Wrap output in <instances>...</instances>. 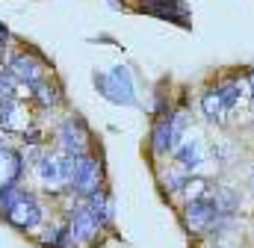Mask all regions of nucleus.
<instances>
[{
    "instance_id": "f257e3e1",
    "label": "nucleus",
    "mask_w": 254,
    "mask_h": 248,
    "mask_svg": "<svg viewBox=\"0 0 254 248\" xmlns=\"http://www.w3.org/2000/svg\"><path fill=\"white\" fill-rule=\"evenodd\" d=\"M0 210L6 216V222L15 225L18 231H33V228L42 225V207H39V201L30 192L18 189V186L0 189Z\"/></svg>"
},
{
    "instance_id": "f03ea898",
    "label": "nucleus",
    "mask_w": 254,
    "mask_h": 248,
    "mask_svg": "<svg viewBox=\"0 0 254 248\" xmlns=\"http://www.w3.org/2000/svg\"><path fill=\"white\" fill-rule=\"evenodd\" d=\"M95 86L98 92L110 101V104H125V107H136V89L130 80V71L125 65H116L110 74H95Z\"/></svg>"
},
{
    "instance_id": "7ed1b4c3",
    "label": "nucleus",
    "mask_w": 254,
    "mask_h": 248,
    "mask_svg": "<svg viewBox=\"0 0 254 248\" xmlns=\"http://www.w3.org/2000/svg\"><path fill=\"white\" fill-rule=\"evenodd\" d=\"M219 219H225V216H219V207H216L213 195H195L190 204L184 207V225H187L190 234L213 231Z\"/></svg>"
},
{
    "instance_id": "20e7f679",
    "label": "nucleus",
    "mask_w": 254,
    "mask_h": 248,
    "mask_svg": "<svg viewBox=\"0 0 254 248\" xmlns=\"http://www.w3.org/2000/svg\"><path fill=\"white\" fill-rule=\"evenodd\" d=\"M74 160L77 157H71V154H48V157H42L39 160V166H36V175H39V181L45 186H51V189H60V186L71 184V175H74Z\"/></svg>"
},
{
    "instance_id": "39448f33",
    "label": "nucleus",
    "mask_w": 254,
    "mask_h": 248,
    "mask_svg": "<svg viewBox=\"0 0 254 248\" xmlns=\"http://www.w3.org/2000/svg\"><path fill=\"white\" fill-rule=\"evenodd\" d=\"M71 186H74V189H77L83 198L101 189V166H98V160H95V157L83 154V157H77V160H74Z\"/></svg>"
},
{
    "instance_id": "423d86ee",
    "label": "nucleus",
    "mask_w": 254,
    "mask_h": 248,
    "mask_svg": "<svg viewBox=\"0 0 254 248\" xmlns=\"http://www.w3.org/2000/svg\"><path fill=\"white\" fill-rule=\"evenodd\" d=\"M9 71L15 74V80L18 83H24V86H36V83H42V80H48V68H45V62L39 60L36 54H18V57H12L9 62Z\"/></svg>"
},
{
    "instance_id": "0eeeda50",
    "label": "nucleus",
    "mask_w": 254,
    "mask_h": 248,
    "mask_svg": "<svg viewBox=\"0 0 254 248\" xmlns=\"http://www.w3.org/2000/svg\"><path fill=\"white\" fill-rule=\"evenodd\" d=\"M60 145H63L65 154L71 157H83L86 148H89V130L80 119H65L60 124Z\"/></svg>"
},
{
    "instance_id": "6e6552de",
    "label": "nucleus",
    "mask_w": 254,
    "mask_h": 248,
    "mask_svg": "<svg viewBox=\"0 0 254 248\" xmlns=\"http://www.w3.org/2000/svg\"><path fill=\"white\" fill-rule=\"evenodd\" d=\"M101 231V219L89 210V207H77L68 219V234L71 243H92Z\"/></svg>"
},
{
    "instance_id": "1a4fd4ad",
    "label": "nucleus",
    "mask_w": 254,
    "mask_h": 248,
    "mask_svg": "<svg viewBox=\"0 0 254 248\" xmlns=\"http://www.w3.org/2000/svg\"><path fill=\"white\" fill-rule=\"evenodd\" d=\"M178 145H181V139H178V130H175V113H163L154 122V130H151V151L154 154H169Z\"/></svg>"
},
{
    "instance_id": "9d476101",
    "label": "nucleus",
    "mask_w": 254,
    "mask_h": 248,
    "mask_svg": "<svg viewBox=\"0 0 254 248\" xmlns=\"http://www.w3.org/2000/svg\"><path fill=\"white\" fill-rule=\"evenodd\" d=\"M21 172H24L21 154H18L15 148H9V145L0 142V189L15 186V181L21 178Z\"/></svg>"
},
{
    "instance_id": "9b49d317",
    "label": "nucleus",
    "mask_w": 254,
    "mask_h": 248,
    "mask_svg": "<svg viewBox=\"0 0 254 248\" xmlns=\"http://www.w3.org/2000/svg\"><path fill=\"white\" fill-rule=\"evenodd\" d=\"M201 113H204V119L210 124H222L228 119V104H225V98H222V92L219 89H207L204 95H201Z\"/></svg>"
},
{
    "instance_id": "f8f14e48",
    "label": "nucleus",
    "mask_w": 254,
    "mask_h": 248,
    "mask_svg": "<svg viewBox=\"0 0 254 248\" xmlns=\"http://www.w3.org/2000/svg\"><path fill=\"white\" fill-rule=\"evenodd\" d=\"M175 157H178V163L187 172H198L204 166V145H201V139H184L175 148Z\"/></svg>"
},
{
    "instance_id": "ddd939ff",
    "label": "nucleus",
    "mask_w": 254,
    "mask_h": 248,
    "mask_svg": "<svg viewBox=\"0 0 254 248\" xmlns=\"http://www.w3.org/2000/svg\"><path fill=\"white\" fill-rule=\"evenodd\" d=\"M21 124H24V110H21L18 98H0V127L18 130Z\"/></svg>"
},
{
    "instance_id": "4468645a",
    "label": "nucleus",
    "mask_w": 254,
    "mask_h": 248,
    "mask_svg": "<svg viewBox=\"0 0 254 248\" xmlns=\"http://www.w3.org/2000/svg\"><path fill=\"white\" fill-rule=\"evenodd\" d=\"M83 207H89L98 219H101V225L104 222H110L113 219V198L104 192V189H98V192H92V195H86V201H83Z\"/></svg>"
},
{
    "instance_id": "2eb2a0df",
    "label": "nucleus",
    "mask_w": 254,
    "mask_h": 248,
    "mask_svg": "<svg viewBox=\"0 0 254 248\" xmlns=\"http://www.w3.org/2000/svg\"><path fill=\"white\" fill-rule=\"evenodd\" d=\"M213 201H216V207H219V216L231 219V216L237 213V207H240V192L231 189V186H219V189L213 192Z\"/></svg>"
},
{
    "instance_id": "dca6fc26",
    "label": "nucleus",
    "mask_w": 254,
    "mask_h": 248,
    "mask_svg": "<svg viewBox=\"0 0 254 248\" xmlns=\"http://www.w3.org/2000/svg\"><path fill=\"white\" fill-rule=\"evenodd\" d=\"M216 89L222 92V98H225L228 110H234V107L240 104V98H243V83H240V80H222Z\"/></svg>"
},
{
    "instance_id": "f3484780",
    "label": "nucleus",
    "mask_w": 254,
    "mask_h": 248,
    "mask_svg": "<svg viewBox=\"0 0 254 248\" xmlns=\"http://www.w3.org/2000/svg\"><path fill=\"white\" fill-rule=\"evenodd\" d=\"M30 92H33V98H36V101H39L42 107H54V104H57V89H54V86H51L48 80L36 83V86H33Z\"/></svg>"
},
{
    "instance_id": "a211bd4d",
    "label": "nucleus",
    "mask_w": 254,
    "mask_h": 248,
    "mask_svg": "<svg viewBox=\"0 0 254 248\" xmlns=\"http://www.w3.org/2000/svg\"><path fill=\"white\" fill-rule=\"evenodd\" d=\"M15 89H18V80L9 68H0V98H15Z\"/></svg>"
},
{
    "instance_id": "6ab92c4d",
    "label": "nucleus",
    "mask_w": 254,
    "mask_h": 248,
    "mask_svg": "<svg viewBox=\"0 0 254 248\" xmlns=\"http://www.w3.org/2000/svg\"><path fill=\"white\" fill-rule=\"evenodd\" d=\"M6 39H9V30H6V24H0V48L6 45Z\"/></svg>"
},
{
    "instance_id": "aec40b11",
    "label": "nucleus",
    "mask_w": 254,
    "mask_h": 248,
    "mask_svg": "<svg viewBox=\"0 0 254 248\" xmlns=\"http://www.w3.org/2000/svg\"><path fill=\"white\" fill-rule=\"evenodd\" d=\"M249 92H252V101H254V68L249 71Z\"/></svg>"
},
{
    "instance_id": "412c9836",
    "label": "nucleus",
    "mask_w": 254,
    "mask_h": 248,
    "mask_svg": "<svg viewBox=\"0 0 254 248\" xmlns=\"http://www.w3.org/2000/svg\"><path fill=\"white\" fill-rule=\"evenodd\" d=\"M249 189L254 192V169H252V175H249Z\"/></svg>"
},
{
    "instance_id": "4be33fe9",
    "label": "nucleus",
    "mask_w": 254,
    "mask_h": 248,
    "mask_svg": "<svg viewBox=\"0 0 254 248\" xmlns=\"http://www.w3.org/2000/svg\"><path fill=\"white\" fill-rule=\"evenodd\" d=\"M216 248H225V246H216Z\"/></svg>"
}]
</instances>
